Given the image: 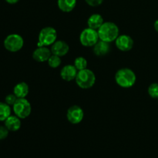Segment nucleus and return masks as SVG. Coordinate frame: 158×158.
Instances as JSON below:
<instances>
[{
    "label": "nucleus",
    "instance_id": "obj_1",
    "mask_svg": "<svg viewBox=\"0 0 158 158\" xmlns=\"http://www.w3.org/2000/svg\"><path fill=\"white\" fill-rule=\"evenodd\" d=\"M136 80H137V77L135 73L129 68L120 69L115 74V81L120 87H132L135 84Z\"/></svg>",
    "mask_w": 158,
    "mask_h": 158
},
{
    "label": "nucleus",
    "instance_id": "obj_2",
    "mask_svg": "<svg viewBox=\"0 0 158 158\" xmlns=\"http://www.w3.org/2000/svg\"><path fill=\"white\" fill-rule=\"evenodd\" d=\"M97 31L100 40L110 43L117 40L120 32L118 26L112 22H104Z\"/></svg>",
    "mask_w": 158,
    "mask_h": 158
},
{
    "label": "nucleus",
    "instance_id": "obj_3",
    "mask_svg": "<svg viewBox=\"0 0 158 158\" xmlns=\"http://www.w3.org/2000/svg\"><path fill=\"white\" fill-rule=\"evenodd\" d=\"M75 80L79 87L82 89H89L95 84L96 76L92 70L86 68L78 71Z\"/></svg>",
    "mask_w": 158,
    "mask_h": 158
},
{
    "label": "nucleus",
    "instance_id": "obj_4",
    "mask_svg": "<svg viewBox=\"0 0 158 158\" xmlns=\"http://www.w3.org/2000/svg\"><path fill=\"white\" fill-rule=\"evenodd\" d=\"M57 40V32L53 27L46 26L43 28L39 33L37 46H52Z\"/></svg>",
    "mask_w": 158,
    "mask_h": 158
},
{
    "label": "nucleus",
    "instance_id": "obj_5",
    "mask_svg": "<svg viewBox=\"0 0 158 158\" xmlns=\"http://www.w3.org/2000/svg\"><path fill=\"white\" fill-rule=\"evenodd\" d=\"M15 115L20 119H26L32 112V106L30 103L26 98H18L16 102L12 106Z\"/></svg>",
    "mask_w": 158,
    "mask_h": 158
},
{
    "label": "nucleus",
    "instance_id": "obj_6",
    "mask_svg": "<svg viewBox=\"0 0 158 158\" xmlns=\"http://www.w3.org/2000/svg\"><path fill=\"white\" fill-rule=\"evenodd\" d=\"M4 47L8 51L15 52L22 49L24 45V40L20 35L12 33L7 35L4 40Z\"/></svg>",
    "mask_w": 158,
    "mask_h": 158
},
{
    "label": "nucleus",
    "instance_id": "obj_7",
    "mask_svg": "<svg viewBox=\"0 0 158 158\" xmlns=\"http://www.w3.org/2000/svg\"><path fill=\"white\" fill-rule=\"evenodd\" d=\"M100 40L98 31L91 28H86L81 32L80 35V43L83 46L92 47Z\"/></svg>",
    "mask_w": 158,
    "mask_h": 158
},
{
    "label": "nucleus",
    "instance_id": "obj_8",
    "mask_svg": "<svg viewBox=\"0 0 158 158\" xmlns=\"http://www.w3.org/2000/svg\"><path fill=\"white\" fill-rule=\"evenodd\" d=\"M68 121L72 124H78L81 123L84 117V112L80 106L74 105L68 109L66 114Z\"/></svg>",
    "mask_w": 158,
    "mask_h": 158
},
{
    "label": "nucleus",
    "instance_id": "obj_9",
    "mask_svg": "<svg viewBox=\"0 0 158 158\" xmlns=\"http://www.w3.org/2000/svg\"><path fill=\"white\" fill-rule=\"evenodd\" d=\"M115 43L118 49L123 52H127L132 49L134 47V42L132 37L128 35H119L117 40H115Z\"/></svg>",
    "mask_w": 158,
    "mask_h": 158
},
{
    "label": "nucleus",
    "instance_id": "obj_10",
    "mask_svg": "<svg viewBox=\"0 0 158 158\" xmlns=\"http://www.w3.org/2000/svg\"><path fill=\"white\" fill-rule=\"evenodd\" d=\"M52 55L51 49L48 46H37L36 49L33 51L32 58L34 60L39 63L47 62L49 57Z\"/></svg>",
    "mask_w": 158,
    "mask_h": 158
},
{
    "label": "nucleus",
    "instance_id": "obj_11",
    "mask_svg": "<svg viewBox=\"0 0 158 158\" xmlns=\"http://www.w3.org/2000/svg\"><path fill=\"white\" fill-rule=\"evenodd\" d=\"M51 52L53 55L58 56H64L69 52V46L67 43L63 40H56L53 44L51 46Z\"/></svg>",
    "mask_w": 158,
    "mask_h": 158
},
{
    "label": "nucleus",
    "instance_id": "obj_12",
    "mask_svg": "<svg viewBox=\"0 0 158 158\" xmlns=\"http://www.w3.org/2000/svg\"><path fill=\"white\" fill-rule=\"evenodd\" d=\"M77 73H78L77 69L74 65L71 64L64 66L60 71V76H61L62 79L67 82H70L76 80Z\"/></svg>",
    "mask_w": 158,
    "mask_h": 158
},
{
    "label": "nucleus",
    "instance_id": "obj_13",
    "mask_svg": "<svg viewBox=\"0 0 158 158\" xmlns=\"http://www.w3.org/2000/svg\"><path fill=\"white\" fill-rule=\"evenodd\" d=\"M110 50V43L99 40L97 43L94 46V52L97 56H103L106 55Z\"/></svg>",
    "mask_w": 158,
    "mask_h": 158
},
{
    "label": "nucleus",
    "instance_id": "obj_14",
    "mask_svg": "<svg viewBox=\"0 0 158 158\" xmlns=\"http://www.w3.org/2000/svg\"><path fill=\"white\" fill-rule=\"evenodd\" d=\"M5 126L9 131L15 132L21 127V120L17 116L10 115L5 120Z\"/></svg>",
    "mask_w": 158,
    "mask_h": 158
},
{
    "label": "nucleus",
    "instance_id": "obj_15",
    "mask_svg": "<svg viewBox=\"0 0 158 158\" xmlns=\"http://www.w3.org/2000/svg\"><path fill=\"white\" fill-rule=\"evenodd\" d=\"M103 23H104L103 18L101 15L97 13L91 15L87 20L88 27L93 29H96V30H98Z\"/></svg>",
    "mask_w": 158,
    "mask_h": 158
},
{
    "label": "nucleus",
    "instance_id": "obj_16",
    "mask_svg": "<svg viewBox=\"0 0 158 158\" xmlns=\"http://www.w3.org/2000/svg\"><path fill=\"white\" fill-rule=\"evenodd\" d=\"M29 86L25 82H20L17 83L13 88V94L18 98H26V96L29 94Z\"/></svg>",
    "mask_w": 158,
    "mask_h": 158
},
{
    "label": "nucleus",
    "instance_id": "obj_17",
    "mask_svg": "<svg viewBox=\"0 0 158 158\" xmlns=\"http://www.w3.org/2000/svg\"><path fill=\"white\" fill-rule=\"evenodd\" d=\"M57 5L62 12H70L76 7L77 0H58Z\"/></svg>",
    "mask_w": 158,
    "mask_h": 158
},
{
    "label": "nucleus",
    "instance_id": "obj_18",
    "mask_svg": "<svg viewBox=\"0 0 158 158\" xmlns=\"http://www.w3.org/2000/svg\"><path fill=\"white\" fill-rule=\"evenodd\" d=\"M11 115V107L6 103L0 102V121H5Z\"/></svg>",
    "mask_w": 158,
    "mask_h": 158
},
{
    "label": "nucleus",
    "instance_id": "obj_19",
    "mask_svg": "<svg viewBox=\"0 0 158 158\" xmlns=\"http://www.w3.org/2000/svg\"><path fill=\"white\" fill-rule=\"evenodd\" d=\"M87 60L83 56H78L75 59L74 61V66L77 68V70H83L87 68Z\"/></svg>",
    "mask_w": 158,
    "mask_h": 158
},
{
    "label": "nucleus",
    "instance_id": "obj_20",
    "mask_svg": "<svg viewBox=\"0 0 158 158\" xmlns=\"http://www.w3.org/2000/svg\"><path fill=\"white\" fill-rule=\"evenodd\" d=\"M47 63L49 66L55 69V68L59 67L60 66V64H61V57L52 54L51 56L49 58V60H48Z\"/></svg>",
    "mask_w": 158,
    "mask_h": 158
},
{
    "label": "nucleus",
    "instance_id": "obj_21",
    "mask_svg": "<svg viewBox=\"0 0 158 158\" xmlns=\"http://www.w3.org/2000/svg\"><path fill=\"white\" fill-rule=\"evenodd\" d=\"M148 94L153 99H158V83H153L148 89Z\"/></svg>",
    "mask_w": 158,
    "mask_h": 158
},
{
    "label": "nucleus",
    "instance_id": "obj_22",
    "mask_svg": "<svg viewBox=\"0 0 158 158\" xmlns=\"http://www.w3.org/2000/svg\"><path fill=\"white\" fill-rule=\"evenodd\" d=\"M17 99H18V97H17L14 94H9V95L6 96V98H5V103H6L8 105H9V106H13L14 103L16 102Z\"/></svg>",
    "mask_w": 158,
    "mask_h": 158
},
{
    "label": "nucleus",
    "instance_id": "obj_23",
    "mask_svg": "<svg viewBox=\"0 0 158 158\" xmlns=\"http://www.w3.org/2000/svg\"><path fill=\"white\" fill-rule=\"evenodd\" d=\"M9 131L6 126H0V140H4L9 136Z\"/></svg>",
    "mask_w": 158,
    "mask_h": 158
},
{
    "label": "nucleus",
    "instance_id": "obj_24",
    "mask_svg": "<svg viewBox=\"0 0 158 158\" xmlns=\"http://www.w3.org/2000/svg\"><path fill=\"white\" fill-rule=\"evenodd\" d=\"M85 2H86L89 6L97 7V6H100V5L103 3V0H85Z\"/></svg>",
    "mask_w": 158,
    "mask_h": 158
},
{
    "label": "nucleus",
    "instance_id": "obj_25",
    "mask_svg": "<svg viewBox=\"0 0 158 158\" xmlns=\"http://www.w3.org/2000/svg\"><path fill=\"white\" fill-rule=\"evenodd\" d=\"M5 1L7 3H9V4H15V3L18 2L19 0H5Z\"/></svg>",
    "mask_w": 158,
    "mask_h": 158
},
{
    "label": "nucleus",
    "instance_id": "obj_26",
    "mask_svg": "<svg viewBox=\"0 0 158 158\" xmlns=\"http://www.w3.org/2000/svg\"><path fill=\"white\" fill-rule=\"evenodd\" d=\"M154 29L156 30V32H158V19H157L155 22H154Z\"/></svg>",
    "mask_w": 158,
    "mask_h": 158
}]
</instances>
